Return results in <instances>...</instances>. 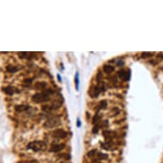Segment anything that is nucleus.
I'll return each instance as SVG.
<instances>
[{
  "mask_svg": "<svg viewBox=\"0 0 163 163\" xmlns=\"http://www.w3.org/2000/svg\"><path fill=\"white\" fill-rule=\"evenodd\" d=\"M52 92V91L48 90L47 91L41 93H36L32 97L33 102H34L35 103H42V102H47L50 100V93Z\"/></svg>",
  "mask_w": 163,
  "mask_h": 163,
  "instance_id": "f257e3e1",
  "label": "nucleus"
},
{
  "mask_svg": "<svg viewBox=\"0 0 163 163\" xmlns=\"http://www.w3.org/2000/svg\"><path fill=\"white\" fill-rule=\"evenodd\" d=\"M28 148L33 149L35 152H38V151L44 150L46 149V144L43 141H34V142H31L28 144Z\"/></svg>",
  "mask_w": 163,
  "mask_h": 163,
  "instance_id": "f03ea898",
  "label": "nucleus"
},
{
  "mask_svg": "<svg viewBox=\"0 0 163 163\" xmlns=\"http://www.w3.org/2000/svg\"><path fill=\"white\" fill-rule=\"evenodd\" d=\"M60 124H61V121L59 120L53 118V119L46 120L44 123V127H45V128H54V127L58 126Z\"/></svg>",
  "mask_w": 163,
  "mask_h": 163,
  "instance_id": "7ed1b4c3",
  "label": "nucleus"
},
{
  "mask_svg": "<svg viewBox=\"0 0 163 163\" xmlns=\"http://www.w3.org/2000/svg\"><path fill=\"white\" fill-rule=\"evenodd\" d=\"M52 136L56 138H59V139H63L68 137V132L64 131L63 129H56L53 131Z\"/></svg>",
  "mask_w": 163,
  "mask_h": 163,
  "instance_id": "20e7f679",
  "label": "nucleus"
},
{
  "mask_svg": "<svg viewBox=\"0 0 163 163\" xmlns=\"http://www.w3.org/2000/svg\"><path fill=\"white\" fill-rule=\"evenodd\" d=\"M66 147L65 144H52L50 148V152H59V151L62 150L64 148Z\"/></svg>",
  "mask_w": 163,
  "mask_h": 163,
  "instance_id": "39448f33",
  "label": "nucleus"
},
{
  "mask_svg": "<svg viewBox=\"0 0 163 163\" xmlns=\"http://www.w3.org/2000/svg\"><path fill=\"white\" fill-rule=\"evenodd\" d=\"M99 93H100V91H99V89H98L97 86L91 87L90 90H89V95H90V97L92 98H97L98 96H99Z\"/></svg>",
  "mask_w": 163,
  "mask_h": 163,
  "instance_id": "423d86ee",
  "label": "nucleus"
},
{
  "mask_svg": "<svg viewBox=\"0 0 163 163\" xmlns=\"http://www.w3.org/2000/svg\"><path fill=\"white\" fill-rule=\"evenodd\" d=\"M118 75L120 78V79L122 80H129V79H130V73L124 69H120L118 72Z\"/></svg>",
  "mask_w": 163,
  "mask_h": 163,
  "instance_id": "0eeeda50",
  "label": "nucleus"
},
{
  "mask_svg": "<svg viewBox=\"0 0 163 163\" xmlns=\"http://www.w3.org/2000/svg\"><path fill=\"white\" fill-rule=\"evenodd\" d=\"M101 147L103 149H106V150H113V149H115L111 141H107L102 143V144H101Z\"/></svg>",
  "mask_w": 163,
  "mask_h": 163,
  "instance_id": "6e6552de",
  "label": "nucleus"
},
{
  "mask_svg": "<svg viewBox=\"0 0 163 163\" xmlns=\"http://www.w3.org/2000/svg\"><path fill=\"white\" fill-rule=\"evenodd\" d=\"M18 55L21 58H26V59H31L36 56L33 52H19Z\"/></svg>",
  "mask_w": 163,
  "mask_h": 163,
  "instance_id": "1a4fd4ad",
  "label": "nucleus"
},
{
  "mask_svg": "<svg viewBox=\"0 0 163 163\" xmlns=\"http://www.w3.org/2000/svg\"><path fill=\"white\" fill-rule=\"evenodd\" d=\"M29 108H30V106H29V105H24V104L16 105L15 107V111H17V112H23V111L28 110Z\"/></svg>",
  "mask_w": 163,
  "mask_h": 163,
  "instance_id": "9d476101",
  "label": "nucleus"
},
{
  "mask_svg": "<svg viewBox=\"0 0 163 163\" xmlns=\"http://www.w3.org/2000/svg\"><path fill=\"white\" fill-rule=\"evenodd\" d=\"M96 157L97 159L96 160H93V162H97V160H107L108 158V155L107 154H103V153H97L96 155Z\"/></svg>",
  "mask_w": 163,
  "mask_h": 163,
  "instance_id": "9b49d317",
  "label": "nucleus"
},
{
  "mask_svg": "<svg viewBox=\"0 0 163 163\" xmlns=\"http://www.w3.org/2000/svg\"><path fill=\"white\" fill-rule=\"evenodd\" d=\"M3 91L6 93V94H8V95H10V96L14 94L15 91H15L14 87H12V86H7V87H5V88L3 89Z\"/></svg>",
  "mask_w": 163,
  "mask_h": 163,
  "instance_id": "f8f14e48",
  "label": "nucleus"
},
{
  "mask_svg": "<svg viewBox=\"0 0 163 163\" xmlns=\"http://www.w3.org/2000/svg\"><path fill=\"white\" fill-rule=\"evenodd\" d=\"M103 71H104V72H105L106 73H108V74H109V73H113L114 71H115V68H114L113 66H111V65L106 64V65L103 66Z\"/></svg>",
  "mask_w": 163,
  "mask_h": 163,
  "instance_id": "ddd939ff",
  "label": "nucleus"
},
{
  "mask_svg": "<svg viewBox=\"0 0 163 163\" xmlns=\"http://www.w3.org/2000/svg\"><path fill=\"white\" fill-rule=\"evenodd\" d=\"M35 88L40 89V90H44L45 88H47V83L46 82H37L35 84Z\"/></svg>",
  "mask_w": 163,
  "mask_h": 163,
  "instance_id": "4468645a",
  "label": "nucleus"
},
{
  "mask_svg": "<svg viewBox=\"0 0 163 163\" xmlns=\"http://www.w3.org/2000/svg\"><path fill=\"white\" fill-rule=\"evenodd\" d=\"M107 106H108V102L105 100H102V101L100 102V103L98 104L97 106V109L98 110H100V109H105L107 108Z\"/></svg>",
  "mask_w": 163,
  "mask_h": 163,
  "instance_id": "2eb2a0df",
  "label": "nucleus"
},
{
  "mask_svg": "<svg viewBox=\"0 0 163 163\" xmlns=\"http://www.w3.org/2000/svg\"><path fill=\"white\" fill-rule=\"evenodd\" d=\"M6 69H7V71L8 72H10V73H15V72H17V71L19 70V68H17V67H15V66H8L7 68H6Z\"/></svg>",
  "mask_w": 163,
  "mask_h": 163,
  "instance_id": "dca6fc26",
  "label": "nucleus"
},
{
  "mask_svg": "<svg viewBox=\"0 0 163 163\" xmlns=\"http://www.w3.org/2000/svg\"><path fill=\"white\" fill-rule=\"evenodd\" d=\"M100 119H101V116L99 115V114H97L95 116H94V118H93V124H95V125H97L99 123L101 120H100Z\"/></svg>",
  "mask_w": 163,
  "mask_h": 163,
  "instance_id": "f3484780",
  "label": "nucleus"
},
{
  "mask_svg": "<svg viewBox=\"0 0 163 163\" xmlns=\"http://www.w3.org/2000/svg\"><path fill=\"white\" fill-rule=\"evenodd\" d=\"M97 153V149H92V150H90L88 153H87V156H88L89 158H92L93 156L96 155V154Z\"/></svg>",
  "mask_w": 163,
  "mask_h": 163,
  "instance_id": "a211bd4d",
  "label": "nucleus"
},
{
  "mask_svg": "<svg viewBox=\"0 0 163 163\" xmlns=\"http://www.w3.org/2000/svg\"><path fill=\"white\" fill-rule=\"evenodd\" d=\"M74 82H75V86H76V90H79V73H76Z\"/></svg>",
  "mask_w": 163,
  "mask_h": 163,
  "instance_id": "6ab92c4d",
  "label": "nucleus"
},
{
  "mask_svg": "<svg viewBox=\"0 0 163 163\" xmlns=\"http://www.w3.org/2000/svg\"><path fill=\"white\" fill-rule=\"evenodd\" d=\"M119 113H120V109L118 108H114L112 110H111V114H112V115H116Z\"/></svg>",
  "mask_w": 163,
  "mask_h": 163,
  "instance_id": "aec40b11",
  "label": "nucleus"
},
{
  "mask_svg": "<svg viewBox=\"0 0 163 163\" xmlns=\"http://www.w3.org/2000/svg\"><path fill=\"white\" fill-rule=\"evenodd\" d=\"M153 56V53H151V52H144L142 54V57H152Z\"/></svg>",
  "mask_w": 163,
  "mask_h": 163,
  "instance_id": "412c9836",
  "label": "nucleus"
},
{
  "mask_svg": "<svg viewBox=\"0 0 163 163\" xmlns=\"http://www.w3.org/2000/svg\"><path fill=\"white\" fill-rule=\"evenodd\" d=\"M115 64L118 67H122V66H123V64H124V62L122 61V60H117V61L115 62Z\"/></svg>",
  "mask_w": 163,
  "mask_h": 163,
  "instance_id": "4be33fe9",
  "label": "nucleus"
},
{
  "mask_svg": "<svg viewBox=\"0 0 163 163\" xmlns=\"http://www.w3.org/2000/svg\"><path fill=\"white\" fill-rule=\"evenodd\" d=\"M80 126H81V124H80V120H79V119H78L77 120V126L79 127Z\"/></svg>",
  "mask_w": 163,
  "mask_h": 163,
  "instance_id": "5701e85b",
  "label": "nucleus"
},
{
  "mask_svg": "<svg viewBox=\"0 0 163 163\" xmlns=\"http://www.w3.org/2000/svg\"><path fill=\"white\" fill-rule=\"evenodd\" d=\"M25 82H26V83H31V82H32V79H25Z\"/></svg>",
  "mask_w": 163,
  "mask_h": 163,
  "instance_id": "b1692460",
  "label": "nucleus"
},
{
  "mask_svg": "<svg viewBox=\"0 0 163 163\" xmlns=\"http://www.w3.org/2000/svg\"><path fill=\"white\" fill-rule=\"evenodd\" d=\"M57 78H58V79H59V81H62V78L60 77V75H59V74L57 75Z\"/></svg>",
  "mask_w": 163,
  "mask_h": 163,
  "instance_id": "393cba45",
  "label": "nucleus"
},
{
  "mask_svg": "<svg viewBox=\"0 0 163 163\" xmlns=\"http://www.w3.org/2000/svg\"><path fill=\"white\" fill-rule=\"evenodd\" d=\"M162 70H163V68H162Z\"/></svg>",
  "mask_w": 163,
  "mask_h": 163,
  "instance_id": "a878e982",
  "label": "nucleus"
},
{
  "mask_svg": "<svg viewBox=\"0 0 163 163\" xmlns=\"http://www.w3.org/2000/svg\"></svg>",
  "mask_w": 163,
  "mask_h": 163,
  "instance_id": "bb28decb",
  "label": "nucleus"
}]
</instances>
